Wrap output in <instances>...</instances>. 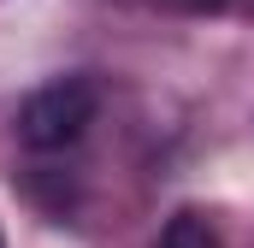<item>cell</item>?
I'll return each mask as SVG.
<instances>
[{"label":"cell","mask_w":254,"mask_h":248,"mask_svg":"<svg viewBox=\"0 0 254 248\" xmlns=\"http://www.w3.org/2000/svg\"><path fill=\"white\" fill-rule=\"evenodd\" d=\"M0 248H6V237H0Z\"/></svg>","instance_id":"277c9868"},{"label":"cell","mask_w":254,"mask_h":248,"mask_svg":"<svg viewBox=\"0 0 254 248\" xmlns=\"http://www.w3.org/2000/svg\"><path fill=\"white\" fill-rule=\"evenodd\" d=\"M160 248H225V237H219V225H213L207 213L184 207V213H172V219H166Z\"/></svg>","instance_id":"7a4b0ae2"},{"label":"cell","mask_w":254,"mask_h":248,"mask_svg":"<svg viewBox=\"0 0 254 248\" xmlns=\"http://www.w3.org/2000/svg\"><path fill=\"white\" fill-rule=\"evenodd\" d=\"M184 6H195V12H219L225 0H184Z\"/></svg>","instance_id":"3957f363"},{"label":"cell","mask_w":254,"mask_h":248,"mask_svg":"<svg viewBox=\"0 0 254 248\" xmlns=\"http://www.w3.org/2000/svg\"><path fill=\"white\" fill-rule=\"evenodd\" d=\"M95 113H101L95 77H54V83H42V89L24 95V107H18V142L30 154H60V148H71L95 124Z\"/></svg>","instance_id":"6da1fadb"}]
</instances>
